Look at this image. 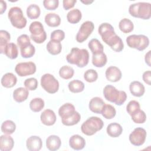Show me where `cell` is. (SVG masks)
Listing matches in <instances>:
<instances>
[{
    "mask_svg": "<svg viewBox=\"0 0 151 151\" xmlns=\"http://www.w3.org/2000/svg\"><path fill=\"white\" fill-rule=\"evenodd\" d=\"M44 105V101L41 98L36 97L31 100L29 108L34 112H39L42 110Z\"/></svg>",
    "mask_w": 151,
    "mask_h": 151,
    "instance_id": "obj_36",
    "label": "cell"
},
{
    "mask_svg": "<svg viewBox=\"0 0 151 151\" xmlns=\"http://www.w3.org/2000/svg\"><path fill=\"white\" fill-rule=\"evenodd\" d=\"M17 44L20 48L25 47L31 44L30 38L27 34H22L17 38Z\"/></svg>",
    "mask_w": 151,
    "mask_h": 151,
    "instance_id": "obj_45",
    "label": "cell"
},
{
    "mask_svg": "<svg viewBox=\"0 0 151 151\" xmlns=\"http://www.w3.org/2000/svg\"><path fill=\"white\" fill-rule=\"evenodd\" d=\"M140 104L136 100H131L126 106V111L129 115H132L137 111L140 110Z\"/></svg>",
    "mask_w": 151,
    "mask_h": 151,
    "instance_id": "obj_44",
    "label": "cell"
},
{
    "mask_svg": "<svg viewBox=\"0 0 151 151\" xmlns=\"http://www.w3.org/2000/svg\"><path fill=\"white\" fill-rule=\"evenodd\" d=\"M82 3H83L85 5H89L91 3H93L94 1H89V0H86V1H81Z\"/></svg>",
    "mask_w": 151,
    "mask_h": 151,
    "instance_id": "obj_53",
    "label": "cell"
},
{
    "mask_svg": "<svg viewBox=\"0 0 151 151\" xmlns=\"http://www.w3.org/2000/svg\"><path fill=\"white\" fill-rule=\"evenodd\" d=\"M41 86L47 93L54 94L58 90L59 82L53 75L46 73L41 78Z\"/></svg>",
    "mask_w": 151,
    "mask_h": 151,
    "instance_id": "obj_8",
    "label": "cell"
},
{
    "mask_svg": "<svg viewBox=\"0 0 151 151\" xmlns=\"http://www.w3.org/2000/svg\"><path fill=\"white\" fill-rule=\"evenodd\" d=\"M69 90L74 93H80L84 89V84L80 80H73L68 84Z\"/></svg>",
    "mask_w": 151,
    "mask_h": 151,
    "instance_id": "obj_34",
    "label": "cell"
},
{
    "mask_svg": "<svg viewBox=\"0 0 151 151\" xmlns=\"http://www.w3.org/2000/svg\"><path fill=\"white\" fill-rule=\"evenodd\" d=\"M107 61V56L104 52L92 55V64L96 67H103L106 64Z\"/></svg>",
    "mask_w": 151,
    "mask_h": 151,
    "instance_id": "obj_28",
    "label": "cell"
},
{
    "mask_svg": "<svg viewBox=\"0 0 151 151\" xmlns=\"http://www.w3.org/2000/svg\"><path fill=\"white\" fill-rule=\"evenodd\" d=\"M76 111L74 105L70 103H65L61 106L58 109V114L62 118L67 117L72 115Z\"/></svg>",
    "mask_w": 151,
    "mask_h": 151,
    "instance_id": "obj_27",
    "label": "cell"
},
{
    "mask_svg": "<svg viewBox=\"0 0 151 151\" xmlns=\"http://www.w3.org/2000/svg\"><path fill=\"white\" fill-rule=\"evenodd\" d=\"M67 61L71 64H75L80 68L86 66L89 61V53L86 49L73 48L66 56Z\"/></svg>",
    "mask_w": 151,
    "mask_h": 151,
    "instance_id": "obj_1",
    "label": "cell"
},
{
    "mask_svg": "<svg viewBox=\"0 0 151 151\" xmlns=\"http://www.w3.org/2000/svg\"><path fill=\"white\" fill-rule=\"evenodd\" d=\"M77 2L76 0H63V5L65 10H68L73 8Z\"/></svg>",
    "mask_w": 151,
    "mask_h": 151,
    "instance_id": "obj_49",
    "label": "cell"
},
{
    "mask_svg": "<svg viewBox=\"0 0 151 151\" xmlns=\"http://www.w3.org/2000/svg\"><path fill=\"white\" fill-rule=\"evenodd\" d=\"M129 12L133 17L149 19L151 17V4L149 2H137L131 4Z\"/></svg>",
    "mask_w": 151,
    "mask_h": 151,
    "instance_id": "obj_3",
    "label": "cell"
},
{
    "mask_svg": "<svg viewBox=\"0 0 151 151\" xmlns=\"http://www.w3.org/2000/svg\"><path fill=\"white\" fill-rule=\"evenodd\" d=\"M56 115L51 109H46L41 114L40 119L42 124L45 126H52L56 122Z\"/></svg>",
    "mask_w": 151,
    "mask_h": 151,
    "instance_id": "obj_15",
    "label": "cell"
},
{
    "mask_svg": "<svg viewBox=\"0 0 151 151\" xmlns=\"http://www.w3.org/2000/svg\"><path fill=\"white\" fill-rule=\"evenodd\" d=\"M24 86L28 90H35L38 87V80L34 77L26 79L24 83Z\"/></svg>",
    "mask_w": 151,
    "mask_h": 151,
    "instance_id": "obj_46",
    "label": "cell"
},
{
    "mask_svg": "<svg viewBox=\"0 0 151 151\" xmlns=\"http://www.w3.org/2000/svg\"><path fill=\"white\" fill-rule=\"evenodd\" d=\"M26 146L29 151H38L42 146V140L37 136H30L26 141Z\"/></svg>",
    "mask_w": 151,
    "mask_h": 151,
    "instance_id": "obj_14",
    "label": "cell"
},
{
    "mask_svg": "<svg viewBox=\"0 0 151 151\" xmlns=\"http://www.w3.org/2000/svg\"><path fill=\"white\" fill-rule=\"evenodd\" d=\"M36 65L34 63L23 62L17 64L15 68L16 73L20 77H25L34 74L36 71Z\"/></svg>",
    "mask_w": 151,
    "mask_h": 151,
    "instance_id": "obj_10",
    "label": "cell"
},
{
    "mask_svg": "<svg viewBox=\"0 0 151 151\" xmlns=\"http://www.w3.org/2000/svg\"><path fill=\"white\" fill-rule=\"evenodd\" d=\"M98 32L100 35L102 40L106 41L116 34L113 27L107 22L102 23L98 28Z\"/></svg>",
    "mask_w": 151,
    "mask_h": 151,
    "instance_id": "obj_12",
    "label": "cell"
},
{
    "mask_svg": "<svg viewBox=\"0 0 151 151\" xmlns=\"http://www.w3.org/2000/svg\"><path fill=\"white\" fill-rule=\"evenodd\" d=\"M105 75L107 80L111 82L119 81L122 76L120 70L115 66H110L108 67L106 70Z\"/></svg>",
    "mask_w": 151,
    "mask_h": 151,
    "instance_id": "obj_13",
    "label": "cell"
},
{
    "mask_svg": "<svg viewBox=\"0 0 151 151\" xmlns=\"http://www.w3.org/2000/svg\"><path fill=\"white\" fill-rule=\"evenodd\" d=\"M20 52L23 58H31L35 54V48L34 46L31 44L25 47L20 48Z\"/></svg>",
    "mask_w": 151,
    "mask_h": 151,
    "instance_id": "obj_41",
    "label": "cell"
},
{
    "mask_svg": "<svg viewBox=\"0 0 151 151\" xmlns=\"http://www.w3.org/2000/svg\"><path fill=\"white\" fill-rule=\"evenodd\" d=\"M1 54H4L10 59L14 60L17 58L18 55V50L17 46L13 42L7 44L4 49L1 51Z\"/></svg>",
    "mask_w": 151,
    "mask_h": 151,
    "instance_id": "obj_19",
    "label": "cell"
},
{
    "mask_svg": "<svg viewBox=\"0 0 151 151\" xmlns=\"http://www.w3.org/2000/svg\"><path fill=\"white\" fill-rule=\"evenodd\" d=\"M17 82V77L12 73L5 74L1 78V84L5 88L13 87Z\"/></svg>",
    "mask_w": 151,
    "mask_h": 151,
    "instance_id": "obj_23",
    "label": "cell"
},
{
    "mask_svg": "<svg viewBox=\"0 0 151 151\" xmlns=\"http://www.w3.org/2000/svg\"><path fill=\"white\" fill-rule=\"evenodd\" d=\"M126 41L129 47L136 49L139 51H143L149 44V38L142 34L130 35L126 38Z\"/></svg>",
    "mask_w": 151,
    "mask_h": 151,
    "instance_id": "obj_6",
    "label": "cell"
},
{
    "mask_svg": "<svg viewBox=\"0 0 151 151\" xmlns=\"http://www.w3.org/2000/svg\"><path fill=\"white\" fill-rule=\"evenodd\" d=\"M41 14V10L38 5L31 4L27 8V17L31 19H37Z\"/></svg>",
    "mask_w": 151,
    "mask_h": 151,
    "instance_id": "obj_35",
    "label": "cell"
},
{
    "mask_svg": "<svg viewBox=\"0 0 151 151\" xmlns=\"http://www.w3.org/2000/svg\"><path fill=\"white\" fill-rule=\"evenodd\" d=\"M120 30L124 34L131 32L134 29L133 23L128 18H123L121 19L119 24Z\"/></svg>",
    "mask_w": 151,
    "mask_h": 151,
    "instance_id": "obj_30",
    "label": "cell"
},
{
    "mask_svg": "<svg viewBox=\"0 0 151 151\" xmlns=\"http://www.w3.org/2000/svg\"><path fill=\"white\" fill-rule=\"evenodd\" d=\"M16 129L15 123L10 120L4 121L1 125V131L5 134H12Z\"/></svg>",
    "mask_w": 151,
    "mask_h": 151,
    "instance_id": "obj_37",
    "label": "cell"
},
{
    "mask_svg": "<svg viewBox=\"0 0 151 151\" xmlns=\"http://www.w3.org/2000/svg\"><path fill=\"white\" fill-rule=\"evenodd\" d=\"M103 92L104 98L107 100L114 103L117 106L122 105L127 99V94L125 91H119L111 85L106 86Z\"/></svg>",
    "mask_w": 151,
    "mask_h": 151,
    "instance_id": "obj_2",
    "label": "cell"
},
{
    "mask_svg": "<svg viewBox=\"0 0 151 151\" xmlns=\"http://www.w3.org/2000/svg\"><path fill=\"white\" fill-rule=\"evenodd\" d=\"M11 40L9 33L5 30L0 31V50L1 51L4 49L5 46L8 44Z\"/></svg>",
    "mask_w": 151,
    "mask_h": 151,
    "instance_id": "obj_42",
    "label": "cell"
},
{
    "mask_svg": "<svg viewBox=\"0 0 151 151\" xmlns=\"http://www.w3.org/2000/svg\"><path fill=\"white\" fill-rule=\"evenodd\" d=\"M103 121L99 117L92 116L87 119L81 126L82 133L87 136H92L102 129Z\"/></svg>",
    "mask_w": 151,
    "mask_h": 151,
    "instance_id": "obj_4",
    "label": "cell"
},
{
    "mask_svg": "<svg viewBox=\"0 0 151 151\" xmlns=\"http://www.w3.org/2000/svg\"><path fill=\"white\" fill-rule=\"evenodd\" d=\"M104 105L105 103L101 98L99 97H94L90 100L88 107L92 112L97 114H101Z\"/></svg>",
    "mask_w": 151,
    "mask_h": 151,
    "instance_id": "obj_18",
    "label": "cell"
},
{
    "mask_svg": "<svg viewBox=\"0 0 151 151\" xmlns=\"http://www.w3.org/2000/svg\"><path fill=\"white\" fill-rule=\"evenodd\" d=\"M101 114L106 119H113L116 114L115 108L110 104H105L102 109Z\"/></svg>",
    "mask_w": 151,
    "mask_h": 151,
    "instance_id": "obj_39",
    "label": "cell"
},
{
    "mask_svg": "<svg viewBox=\"0 0 151 151\" xmlns=\"http://www.w3.org/2000/svg\"><path fill=\"white\" fill-rule=\"evenodd\" d=\"M147 136L146 131L142 127H137L129 135V141L136 146H142L145 142Z\"/></svg>",
    "mask_w": 151,
    "mask_h": 151,
    "instance_id": "obj_11",
    "label": "cell"
},
{
    "mask_svg": "<svg viewBox=\"0 0 151 151\" xmlns=\"http://www.w3.org/2000/svg\"><path fill=\"white\" fill-rule=\"evenodd\" d=\"M129 90L131 94L135 97H141L145 92L143 84L138 81H132L129 85Z\"/></svg>",
    "mask_w": 151,
    "mask_h": 151,
    "instance_id": "obj_21",
    "label": "cell"
},
{
    "mask_svg": "<svg viewBox=\"0 0 151 151\" xmlns=\"http://www.w3.org/2000/svg\"><path fill=\"white\" fill-rule=\"evenodd\" d=\"M142 78H143V80L144 81V82L146 84H147L148 85H150V81H151V71L150 70L146 71L145 72L143 73V76H142Z\"/></svg>",
    "mask_w": 151,
    "mask_h": 151,
    "instance_id": "obj_50",
    "label": "cell"
},
{
    "mask_svg": "<svg viewBox=\"0 0 151 151\" xmlns=\"http://www.w3.org/2000/svg\"><path fill=\"white\" fill-rule=\"evenodd\" d=\"M81 119V116L80 113L77 111H75L72 115L65 117V118H62L61 121L62 123L67 126H73L76 124H77Z\"/></svg>",
    "mask_w": 151,
    "mask_h": 151,
    "instance_id": "obj_32",
    "label": "cell"
},
{
    "mask_svg": "<svg viewBox=\"0 0 151 151\" xmlns=\"http://www.w3.org/2000/svg\"><path fill=\"white\" fill-rule=\"evenodd\" d=\"M74 74V69L68 65H64L60 68L59 75L60 76L65 80H68L73 77Z\"/></svg>",
    "mask_w": 151,
    "mask_h": 151,
    "instance_id": "obj_38",
    "label": "cell"
},
{
    "mask_svg": "<svg viewBox=\"0 0 151 151\" xmlns=\"http://www.w3.org/2000/svg\"><path fill=\"white\" fill-rule=\"evenodd\" d=\"M132 120L137 124H142L146 120V114L142 110H139L136 113L131 115Z\"/></svg>",
    "mask_w": 151,
    "mask_h": 151,
    "instance_id": "obj_40",
    "label": "cell"
},
{
    "mask_svg": "<svg viewBox=\"0 0 151 151\" xmlns=\"http://www.w3.org/2000/svg\"><path fill=\"white\" fill-rule=\"evenodd\" d=\"M82 14L78 9H73L67 14V21L71 24H77L81 20Z\"/></svg>",
    "mask_w": 151,
    "mask_h": 151,
    "instance_id": "obj_33",
    "label": "cell"
},
{
    "mask_svg": "<svg viewBox=\"0 0 151 151\" xmlns=\"http://www.w3.org/2000/svg\"><path fill=\"white\" fill-rule=\"evenodd\" d=\"M45 22L51 27H57L60 25V17L55 13H48L45 16Z\"/></svg>",
    "mask_w": 151,
    "mask_h": 151,
    "instance_id": "obj_26",
    "label": "cell"
},
{
    "mask_svg": "<svg viewBox=\"0 0 151 151\" xmlns=\"http://www.w3.org/2000/svg\"><path fill=\"white\" fill-rule=\"evenodd\" d=\"M88 46L93 54L102 52L104 50V47L103 44L99 41V40L96 38L91 39L89 41Z\"/></svg>",
    "mask_w": 151,
    "mask_h": 151,
    "instance_id": "obj_31",
    "label": "cell"
},
{
    "mask_svg": "<svg viewBox=\"0 0 151 151\" xmlns=\"http://www.w3.org/2000/svg\"><path fill=\"white\" fill-rule=\"evenodd\" d=\"M59 5L58 0H44L43 1V5L47 10H55Z\"/></svg>",
    "mask_w": 151,
    "mask_h": 151,
    "instance_id": "obj_48",
    "label": "cell"
},
{
    "mask_svg": "<svg viewBox=\"0 0 151 151\" xmlns=\"http://www.w3.org/2000/svg\"><path fill=\"white\" fill-rule=\"evenodd\" d=\"M106 44L116 52H120L124 48V44L122 40L116 34L108 40Z\"/></svg>",
    "mask_w": 151,
    "mask_h": 151,
    "instance_id": "obj_16",
    "label": "cell"
},
{
    "mask_svg": "<svg viewBox=\"0 0 151 151\" xmlns=\"http://www.w3.org/2000/svg\"><path fill=\"white\" fill-rule=\"evenodd\" d=\"M94 25L93 22L90 21H87L84 22L81 24L76 35V41L80 43L86 41L91 35L94 30Z\"/></svg>",
    "mask_w": 151,
    "mask_h": 151,
    "instance_id": "obj_9",
    "label": "cell"
},
{
    "mask_svg": "<svg viewBox=\"0 0 151 151\" xmlns=\"http://www.w3.org/2000/svg\"><path fill=\"white\" fill-rule=\"evenodd\" d=\"M29 95L28 90L24 87L16 88L13 92V98L18 103H22L25 101Z\"/></svg>",
    "mask_w": 151,
    "mask_h": 151,
    "instance_id": "obj_24",
    "label": "cell"
},
{
    "mask_svg": "<svg viewBox=\"0 0 151 151\" xmlns=\"http://www.w3.org/2000/svg\"><path fill=\"white\" fill-rule=\"evenodd\" d=\"M150 51H149L146 54L145 57V63L148 65V66L150 67Z\"/></svg>",
    "mask_w": 151,
    "mask_h": 151,
    "instance_id": "obj_52",
    "label": "cell"
},
{
    "mask_svg": "<svg viewBox=\"0 0 151 151\" xmlns=\"http://www.w3.org/2000/svg\"><path fill=\"white\" fill-rule=\"evenodd\" d=\"M69 145L74 150H81L86 146V140L82 136L74 134L69 139Z\"/></svg>",
    "mask_w": 151,
    "mask_h": 151,
    "instance_id": "obj_17",
    "label": "cell"
},
{
    "mask_svg": "<svg viewBox=\"0 0 151 151\" xmlns=\"http://www.w3.org/2000/svg\"><path fill=\"white\" fill-rule=\"evenodd\" d=\"M61 145V139L57 135H50L46 139V147L50 150L55 151L59 149Z\"/></svg>",
    "mask_w": 151,
    "mask_h": 151,
    "instance_id": "obj_22",
    "label": "cell"
},
{
    "mask_svg": "<svg viewBox=\"0 0 151 151\" xmlns=\"http://www.w3.org/2000/svg\"><path fill=\"white\" fill-rule=\"evenodd\" d=\"M0 7H1V14H2L6 9V3L3 0L0 1Z\"/></svg>",
    "mask_w": 151,
    "mask_h": 151,
    "instance_id": "obj_51",
    "label": "cell"
},
{
    "mask_svg": "<svg viewBox=\"0 0 151 151\" xmlns=\"http://www.w3.org/2000/svg\"><path fill=\"white\" fill-rule=\"evenodd\" d=\"M29 31L31 32V38L35 43L42 44L46 40L47 34L41 22H32L29 27Z\"/></svg>",
    "mask_w": 151,
    "mask_h": 151,
    "instance_id": "obj_7",
    "label": "cell"
},
{
    "mask_svg": "<svg viewBox=\"0 0 151 151\" xmlns=\"http://www.w3.org/2000/svg\"><path fill=\"white\" fill-rule=\"evenodd\" d=\"M14 145V139L9 134L1 135L0 137V150L1 151H10Z\"/></svg>",
    "mask_w": 151,
    "mask_h": 151,
    "instance_id": "obj_20",
    "label": "cell"
},
{
    "mask_svg": "<svg viewBox=\"0 0 151 151\" xmlns=\"http://www.w3.org/2000/svg\"><path fill=\"white\" fill-rule=\"evenodd\" d=\"M8 17L12 25L18 29H22L27 25V19L23 15L21 8L14 6L10 8L8 13Z\"/></svg>",
    "mask_w": 151,
    "mask_h": 151,
    "instance_id": "obj_5",
    "label": "cell"
},
{
    "mask_svg": "<svg viewBox=\"0 0 151 151\" xmlns=\"http://www.w3.org/2000/svg\"><path fill=\"white\" fill-rule=\"evenodd\" d=\"M65 38V33L61 29H56L53 31L50 36L51 40H55L58 42L63 41Z\"/></svg>",
    "mask_w": 151,
    "mask_h": 151,
    "instance_id": "obj_47",
    "label": "cell"
},
{
    "mask_svg": "<svg viewBox=\"0 0 151 151\" xmlns=\"http://www.w3.org/2000/svg\"><path fill=\"white\" fill-rule=\"evenodd\" d=\"M47 50L52 55H58L61 52L62 45L60 42L50 40L47 44Z\"/></svg>",
    "mask_w": 151,
    "mask_h": 151,
    "instance_id": "obj_29",
    "label": "cell"
},
{
    "mask_svg": "<svg viewBox=\"0 0 151 151\" xmlns=\"http://www.w3.org/2000/svg\"><path fill=\"white\" fill-rule=\"evenodd\" d=\"M107 133L111 137H117L123 132L122 126L117 123H112L107 127Z\"/></svg>",
    "mask_w": 151,
    "mask_h": 151,
    "instance_id": "obj_25",
    "label": "cell"
},
{
    "mask_svg": "<svg viewBox=\"0 0 151 151\" xmlns=\"http://www.w3.org/2000/svg\"><path fill=\"white\" fill-rule=\"evenodd\" d=\"M98 78L97 72L93 69L87 70L84 74V80L88 83H93L97 80Z\"/></svg>",
    "mask_w": 151,
    "mask_h": 151,
    "instance_id": "obj_43",
    "label": "cell"
}]
</instances>
